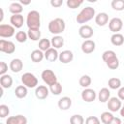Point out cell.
I'll use <instances>...</instances> for the list:
<instances>
[{"label": "cell", "instance_id": "1", "mask_svg": "<svg viewBox=\"0 0 124 124\" xmlns=\"http://www.w3.org/2000/svg\"><path fill=\"white\" fill-rule=\"evenodd\" d=\"M102 59L104 60L106 65L111 70H116L119 67V59L113 50L108 49L104 51L102 54Z\"/></svg>", "mask_w": 124, "mask_h": 124}, {"label": "cell", "instance_id": "2", "mask_svg": "<svg viewBox=\"0 0 124 124\" xmlns=\"http://www.w3.org/2000/svg\"><path fill=\"white\" fill-rule=\"evenodd\" d=\"M95 9L88 6V7H85L83 8L77 16L76 17V21L78 23V24H81V25H84V23L88 22L89 20H91L93 17H95Z\"/></svg>", "mask_w": 124, "mask_h": 124}, {"label": "cell", "instance_id": "3", "mask_svg": "<svg viewBox=\"0 0 124 124\" xmlns=\"http://www.w3.org/2000/svg\"><path fill=\"white\" fill-rule=\"evenodd\" d=\"M26 25L28 29H40L41 26V15L38 11L32 10L27 14Z\"/></svg>", "mask_w": 124, "mask_h": 124}, {"label": "cell", "instance_id": "4", "mask_svg": "<svg viewBox=\"0 0 124 124\" xmlns=\"http://www.w3.org/2000/svg\"><path fill=\"white\" fill-rule=\"evenodd\" d=\"M65 28H66V23H65L64 19H62L60 17L54 18V19L50 20L48 23V31L51 34H53L54 36H57V35H60L61 33H63Z\"/></svg>", "mask_w": 124, "mask_h": 124}, {"label": "cell", "instance_id": "5", "mask_svg": "<svg viewBox=\"0 0 124 124\" xmlns=\"http://www.w3.org/2000/svg\"><path fill=\"white\" fill-rule=\"evenodd\" d=\"M21 82L27 88H36L38 85V78L32 73H24L21 76Z\"/></svg>", "mask_w": 124, "mask_h": 124}, {"label": "cell", "instance_id": "6", "mask_svg": "<svg viewBox=\"0 0 124 124\" xmlns=\"http://www.w3.org/2000/svg\"><path fill=\"white\" fill-rule=\"evenodd\" d=\"M41 78H42L43 81L48 86H50V85H52V84H54V83H56L58 81L57 80V77L54 74V72L49 70V69L44 70L42 72V74H41Z\"/></svg>", "mask_w": 124, "mask_h": 124}, {"label": "cell", "instance_id": "7", "mask_svg": "<svg viewBox=\"0 0 124 124\" xmlns=\"http://www.w3.org/2000/svg\"><path fill=\"white\" fill-rule=\"evenodd\" d=\"M0 51L7 53V54H12L16 51V46L11 41L1 39L0 40Z\"/></svg>", "mask_w": 124, "mask_h": 124}, {"label": "cell", "instance_id": "8", "mask_svg": "<svg viewBox=\"0 0 124 124\" xmlns=\"http://www.w3.org/2000/svg\"><path fill=\"white\" fill-rule=\"evenodd\" d=\"M107 106H108V108L110 112H116V111H119L121 107H122V103H121V100L118 98V97H110L109 100L107 102Z\"/></svg>", "mask_w": 124, "mask_h": 124}, {"label": "cell", "instance_id": "9", "mask_svg": "<svg viewBox=\"0 0 124 124\" xmlns=\"http://www.w3.org/2000/svg\"><path fill=\"white\" fill-rule=\"evenodd\" d=\"M16 28L12 24H1L0 25V37L11 38L15 35Z\"/></svg>", "mask_w": 124, "mask_h": 124}, {"label": "cell", "instance_id": "10", "mask_svg": "<svg viewBox=\"0 0 124 124\" xmlns=\"http://www.w3.org/2000/svg\"><path fill=\"white\" fill-rule=\"evenodd\" d=\"M123 27V21L119 17H113L108 21V28L114 34L118 33Z\"/></svg>", "mask_w": 124, "mask_h": 124}, {"label": "cell", "instance_id": "11", "mask_svg": "<svg viewBox=\"0 0 124 124\" xmlns=\"http://www.w3.org/2000/svg\"><path fill=\"white\" fill-rule=\"evenodd\" d=\"M96 97H97V93L95 92L94 89L84 88L81 92V99L86 103H91V102L95 101Z\"/></svg>", "mask_w": 124, "mask_h": 124}, {"label": "cell", "instance_id": "12", "mask_svg": "<svg viewBox=\"0 0 124 124\" xmlns=\"http://www.w3.org/2000/svg\"><path fill=\"white\" fill-rule=\"evenodd\" d=\"M49 92V88H47L46 85H38L35 89V96L39 100H45L47 98Z\"/></svg>", "mask_w": 124, "mask_h": 124}, {"label": "cell", "instance_id": "13", "mask_svg": "<svg viewBox=\"0 0 124 124\" xmlns=\"http://www.w3.org/2000/svg\"><path fill=\"white\" fill-rule=\"evenodd\" d=\"M78 34L81 38L83 39H87L89 40L93 34H94V31H93V28L90 26V25H87V24H84V25H81L78 29Z\"/></svg>", "mask_w": 124, "mask_h": 124}, {"label": "cell", "instance_id": "14", "mask_svg": "<svg viewBox=\"0 0 124 124\" xmlns=\"http://www.w3.org/2000/svg\"><path fill=\"white\" fill-rule=\"evenodd\" d=\"M73 59H74V53L72 50L66 49V50H63L62 52L59 53L58 60L63 64H68V63L72 62Z\"/></svg>", "mask_w": 124, "mask_h": 124}, {"label": "cell", "instance_id": "15", "mask_svg": "<svg viewBox=\"0 0 124 124\" xmlns=\"http://www.w3.org/2000/svg\"><path fill=\"white\" fill-rule=\"evenodd\" d=\"M96 48V44L92 40H85L81 44V50L85 54H90L92 53Z\"/></svg>", "mask_w": 124, "mask_h": 124}, {"label": "cell", "instance_id": "16", "mask_svg": "<svg viewBox=\"0 0 124 124\" xmlns=\"http://www.w3.org/2000/svg\"><path fill=\"white\" fill-rule=\"evenodd\" d=\"M5 124H27V118L22 114L10 116L7 118Z\"/></svg>", "mask_w": 124, "mask_h": 124}, {"label": "cell", "instance_id": "17", "mask_svg": "<svg viewBox=\"0 0 124 124\" xmlns=\"http://www.w3.org/2000/svg\"><path fill=\"white\" fill-rule=\"evenodd\" d=\"M10 23L15 27V28H20L23 23H24V18L23 16L20 15H13L10 17Z\"/></svg>", "mask_w": 124, "mask_h": 124}, {"label": "cell", "instance_id": "18", "mask_svg": "<svg viewBox=\"0 0 124 124\" xmlns=\"http://www.w3.org/2000/svg\"><path fill=\"white\" fill-rule=\"evenodd\" d=\"M23 69V62L19 58H14L10 62V70L13 73H19Z\"/></svg>", "mask_w": 124, "mask_h": 124}, {"label": "cell", "instance_id": "19", "mask_svg": "<svg viewBox=\"0 0 124 124\" xmlns=\"http://www.w3.org/2000/svg\"><path fill=\"white\" fill-rule=\"evenodd\" d=\"M57 105H58V108L61 110H67L72 106V99L68 96H64V97H62L58 100Z\"/></svg>", "mask_w": 124, "mask_h": 124}, {"label": "cell", "instance_id": "20", "mask_svg": "<svg viewBox=\"0 0 124 124\" xmlns=\"http://www.w3.org/2000/svg\"><path fill=\"white\" fill-rule=\"evenodd\" d=\"M95 22L98 26H105L108 22V15L107 13H99L95 16Z\"/></svg>", "mask_w": 124, "mask_h": 124}, {"label": "cell", "instance_id": "21", "mask_svg": "<svg viewBox=\"0 0 124 124\" xmlns=\"http://www.w3.org/2000/svg\"><path fill=\"white\" fill-rule=\"evenodd\" d=\"M59 57V53L57 51L56 48H53V47H50L49 49H47L46 52H45V58L49 61V62H54L58 59Z\"/></svg>", "mask_w": 124, "mask_h": 124}, {"label": "cell", "instance_id": "22", "mask_svg": "<svg viewBox=\"0 0 124 124\" xmlns=\"http://www.w3.org/2000/svg\"><path fill=\"white\" fill-rule=\"evenodd\" d=\"M110 98V91L108 88L107 87H104V88H101L99 93H98V100L101 102V103H106L109 100Z\"/></svg>", "mask_w": 124, "mask_h": 124}, {"label": "cell", "instance_id": "23", "mask_svg": "<svg viewBox=\"0 0 124 124\" xmlns=\"http://www.w3.org/2000/svg\"><path fill=\"white\" fill-rule=\"evenodd\" d=\"M0 84L2 88H11L13 85V78L6 74L0 77Z\"/></svg>", "mask_w": 124, "mask_h": 124}, {"label": "cell", "instance_id": "24", "mask_svg": "<svg viewBox=\"0 0 124 124\" xmlns=\"http://www.w3.org/2000/svg\"><path fill=\"white\" fill-rule=\"evenodd\" d=\"M30 58H31V60L33 62L39 63V62H41L45 58V52L42 51V50H40L39 48L38 49H34L31 52V54H30Z\"/></svg>", "mask_w": 124, "mask_h": 124}, {"label": "cell", "instance_id": "25", "mask_svg": "<svg viewBox=\"0 0 124 124\" xmlns=\"http://www.w3.org/2000/svg\"><path fill=\"white\" fill-rule=\"evenodd\" d=\"M110 42L115 46H120L124 44V36L120 33H114L110 37Z\"/></svg>", "mask_w": 124, "mask_h": 124}, {"label": "cell", "instance_id": "26", "mask_svg": "<svg viewBox=\"0 0 124 124\" xmlns=\"http://www.w3.org/2000/svg\"><path fill=\"white\" fill-rule=\"evenodd\" d=\"M51 42V46L53 48H60L64 46V38L60 35H57V36H53L50 40Z\"/></svg>", "mask_w": 124, "mask_h": 124}, {"label": "cell", "instance_id": "27", "mask_svg": "<svg viewBox=\"0 0 124 124\" xmlns=\"http://www.w3.org/2000/svg\"><path fill=\"white\" fill-rule=\"evenodd\" d=\"M9 11L13 15H20L21 12L23 11V7L19 2H13L9 6Z\"/></svg>", "mask_w": 124, "mask_h": 124}, {"label": "cell", "instance_id": "28", "mask_svg": "<svg viewBox=\"0 0 124 124\" xmlns=\"http://www.w3.org/2000/svg\"><path fill=\"white\" fill-rule=\"evenodd\" d=\"M15 94H16V98H18V99L25 98L27 96V94H28L27 87L24 86V85H18V86H16V88L15 90Z\"/></svg>", "mask_w": 124, "mask_h": 124}, {"label": "cell", "instance_id": "29", "mask_svg": "<svg viewBox=\"0 0 124 124\" xmlns=\"http://www.w3.org/2000/svg\"><path fill=\"white\" fill-rule=\"evenodd\" d=\"M38 46H39V49H40V50L46 52L47 49H49V48L51 47V42H50L48 39H46V38L41 39V40L39 41Z\"/></svg>", "mask_w": 124, "mask_h": 124}, {"label": "cell", "instance_id": "30", "mask_svg": "<svg viewBox=\"0 0 124 124\" xmlns=\"http://www.w3.org/2000/svg\"><path fill=\"white\" fill-rule=\"evenodd\" d=\"M108 85L112 90L119 89L121 87V80L118 78H110L108 81Z\"/></svg>", "mask_w": 124, "mask_h": 124}, {"label": "cell", "instance_id": "31", "mask_svg": "<svg viewBox=\"0 0 124 124\" xmlns=\"http://www.w3.org/2000/svg\"><path fill=\"white\" fill-rule=\"evenodd\" d=\"M27 35L28 39L32 41H39V39L41 38V31L40 29H28Z\"/></svg>", "mask_w": 124, "mask_h": 124}, {"label": "cell", "instance_id": "32", "mask_svg": "<svg viewBox=\"0 0 124 124\" xmlns=\"http://www.w3.org/2000/svg\"><path fill=\"white\" fill-rule=\"evenodd\" d=\"M78 82H79V85H80L81 87H83V88H88V87L90 86L91 82H92V79H91L90 76H88V75H82V76L80 77Z\"/></svg>", "mask_w": 124, "mask_h": 124}, {"label": "cell", "instance_id": "33", "mask_svg": "<svg viewBox=\"0 0 124 124\" xmlns=\"http://www.w3.org/2000/svg\"><path fill=\"white\" fill-rule=\"evenodd\" d=\"M110 5L114 11L120 12L124 10V0H112Z\"/></svg>", "mask_w": 124, "mask_h": 124}, {"label": "cell", "instance_id": "34", "mask_svg": "<svg viewBox=\"0 0 124 124\" xmlns=\"http://www.w3.org/2000/svg\"><path fill=\"white\" fill-rule=\"evenodd\" d=\"M49 91H50V93H52L53 95H60L61 94V92H62V85L60 84V82H56V83H54V84H52V85H50L49 86Z\"/></svg>", "mask_w": 124, "mask_h": 124}, {"label": "cell", "instance_id": "35", "mask_svg": "<svg viewBox=\"0 0 124 124\" xmlns=\"http://www.w3.org/2000/svg\"><path fill=\"white\" fill-rule=\"evenodd\" d=\"M113 114L110 112V111H104L102 114H101V121L104 123V124H108L111 119L113 118Z\"/></svg>", "mask_w": 124, "mask_h": 124}, {"label": "cell", "instance_id": "36", "mask_svg": "<svg viewBox=\"0 0 124 124\" xmlns=\"http://www.w3.org/2000/svg\"><path fill=\"white\" fill-rule=\"evenodd\" d=\"M70 124H84V118L80 114H74L70 118Z\"/></svg>", "mask_w": 124, "mask_h": 124}, {"label": "cell", "instance_id": "37", "mask_svg": "<svg viewBox=\"0 0 124 124\" xmlns=\"http://www.w3.org/2000/svg\"><path fill=\"white\" fill-rule=\"evenodd\" d=\"M82 3H83L82 0H67V2H66L67 7L72 9V10L78 8Z\"/></svg>", "mask_w": 124, "mask_h": 124}, {"label": "cell", "instance_id": "38", "mask_svg": "<svg viewBox=\"0 0 124 124\" xmlns=\"http://www.w3.org/2000/svg\"><path fill=\"white\" fill-rule=\"evenodd\" d=\"M27 39H28V35L24 31H18L16 34V40L18 43H25L27 41Z\"/></svg>", "mask_w": 124, "mask_h": 124}, {"label": "cell", "instance_id": "39", "mask_svg": "<svg viewBox=\"0 0 124 124\" xmlns=\"http://www.w3.org/2000/svg\"><path fill=\"white\" fill-rule=\"evenodd\" d=\"M10 113V108L7 105H0V117L5 118Z\"/></svg>", "mask_w": 124, "mask_h": 124}, {"label": "cell", "instance_id": "40", "mask_svg": "<svg viewBox=\"0 0 124 124\" xmlns=\"http://www.w3.org/2000/svg\"><path fill=\"white\" fill-rule=\"evenodd\" d=\"M85 124H101V121L97 116H88L85 119Z\"/></svg>", "mask_w": 124, "mask_h": 124}, {"label": "cell", "instance_id": "41", "mask_svg": "<svg viewBox=\"0 0 124 124\" xmlns=\"http://www.w3.org/2000/svg\"><path fill=\"white\" fill-rule=\"evenodd\" d=\"M8 71V64L4 61H1L0 62V75L3 76V75H6Z\"/></svg>", "mask_w": 124, "mask_h": 124}, {"label": "cell", "instance_id": "42", "mask_svg": "<svg viewBox=\"0 0 124 124\" xmlns=\"http://www.w3.org/2000/svg\"><path fill=\"white\" fill-rule=\"evenodd\" d=\"M63 4V0H51L50 1V5L54 8H59L60 6H62Z\"/></svg>", "mask_w": 124, "mask_h": 124}, {"label": "cell", "instance_id": "43", "mask_svg": "<svg viewBox=\"0 0 124 124\" xmlns=\"http://www.w3.org/2000/svg\"><path fill=\"white\" fill-rule=\"evenodd\" d=\"M117 96H118V98H119L121 101H124V86H123V87L121 86V87L118 89Z\"/></svg>", "mask_w": 124, "mask_h": 124}, {"label": "cell", "instance_id": "44", "mask_svg": "<svg viewBox=\"0 0 124 124\" xmlns=\"http://www.w3.org/2000/svg\"><path fill=\"white\" fill-rule=\"evenodd\" d=\"M108 124H122V121H121V119H120L119 117H115V116H114Z\"/></svg>", "mask_w": 124, "mask_h": 124}, {"label": "cell", "instance_id": "45", "mask_svg": "<svg viewBox=\"0 0 124 124\" xmlns=\"http://www.w3.org/2000/svg\"><path fill=\"white\" fill-rule=\"evenodd\" d=\"M119 112H120V116H122V117H124V105L121 107V108H120V110H119Z\"/></svg>", "mask_w": 124, "mask_h": 124}, {"label": "cell", "instance_id": "46", "mask_svg": "<svg viewBox=\"0 0 124 124\" xmlns=\"http://www.w3.org/2000/svg\"><path fill=\"white\" fill-rule=\"evenodd\" d=\"M21 5H29L30 3H31V1H23V0H20V2H19Z\"/></svg>", "mask_w": 124, "mask_h": 124}, {"label": "cell", "instance_id": "47", "mask_svg": "<svg viewBox=\"0 0 124 124\" xmlns=\"http://www.w3.org/2000/svg\"><path fill=\"white\" fill-rule=\"evenodd\" d=\"M0 13H1V16H0V21L3 20V17H4V13H3V9H0Z\"/></svg>", "mask_w": 124, "mask_h": 124}, {"label": "cell", "instance_id": "48", "mask_svg": "<svg viewBox=\"0 0 124 124\" xmlns=\"http://www.w3.org/2000/svg\"><path fill=\"white\" fill-rule=\"evenodd\" d=\"M0 124H4V123H0Z\"/></svg>", "mask_w": 124, "mask_h": 124}, {"label": "cell", "instance_id": "49", "mask_svg": "<svg viewBox=\"0 0 124 124\" xmlns=\"http://www.w3.org/2000/svg\"><path fill=\"white\" fill-rule=\"evenodd\" d=\"M122 124H124V122H123V123H122Z\"/></svg>", "mask_w": 124, "mask_h": 124}]
</instances>
